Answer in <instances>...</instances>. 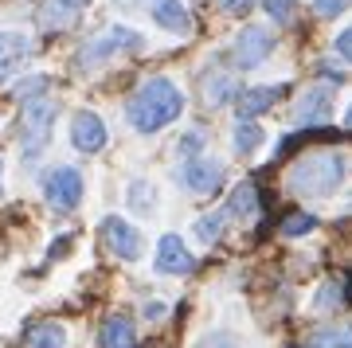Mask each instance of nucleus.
Instances as JSON below:
<instances>
[{"label": "nucleus", "mask_w": 352, "mask_h": 348, "mask_svg": "<svg viewBox=\"0 0 352 348\" xmlns=\"http://www.w3.org/2000/svg\"><path fill=\"white\" fill-rule=\"evenodd\" d=\"M32 51H36V39L20 32V28H4L0 32V83H8V78L32 59Z\"/></svg>", "instance_id": "1a4fd4ad"}, {"label": "nucleus", "mask_w": 352, "mask_h": 348, "mask_svg": "<svg viewBox=\"0 0 352 348\" xmlns=\"http://www.w3.org/2000/svg\"><path fill=\"white\" fill-rule=\"evenodd\" d=\"M223 212L235 215L239 224H254V219H258V196H254V184H239V188H235Z\"/></svg>", "instance_id": "dca6fc26"}, {"label": "nucleus", "mask_w": 352, "mask_h": 348, "mask_svg": "<svg viewBox=\"0 0 352 348\" xmlns=\"http://www.w3.org/2000/svg\"><path fill=\"white\" fill-rule=\"evenodd\" d=\"M192 348H243V345H239V336H235V333H227V329H212V333H204Z\"/></svg>", "instance_id": "b1692460"}, {"label": "nucleus", "mask_w": 352, "mask_h": 348, "mask_svg": "<svg viewBox=\"0 0 352 348\" xmlns=\"http://www.w3.org/2000/svg\"><path fill=\"white\" fill-rule=\"evenodd\" d=\"M223 219H227V212H212V215H200V219H196V239H200L204 247L219 243V235H223Z\"/></svg>", "instance_id": "5701e85b"}, {"label": "nucleus", "mask_w": 352, "mask_h": 348, "mask_svg": "<svg viewBox=\"0 0 352 348\" xmlns=\"http://www.w3.org/2000/svg\"><path fill=\"white\" fill-rule=\"evenodd\" d=\"M102 239H106V247H110L122 262H138L141 254H145L141 231L129 224V219H122V215H106V219H102Z\"/></svg>", "instance_id": "0eeeda50"}, {"label": "nucleus", "mask_w": 352, "mask_h": 348, "mask_svg": "<svg viewBox=\"0 0 352 348\" xmlns=\"http://www.w3.org/2000/svg\"><path fill=\"white\" fill-rule=\"evenodd\" d=\"M153 266H157V274H192L196 270V254L188 250V243L180 235H161Z\"/></svg>", "instance_id": "9b49d317"}, {"label": "nucleus", "mask_w": 352, "mask_h": 348, "mask_svg": "<svg viewBox=\"0 0 352 348\" xmlns=\"http://www.w3.org/2000/svg\"><path fill=\"white\" fill-rule=\"evenodd\" d=\"M204 145H208V133L204 129H192V133L180 137V145H176V153L188 161V157H196V153H204Z\"/></svg>", "instance_id": "393cba45"}, {"label": "nucleus", "mask_w": 352, "mask_h": 348, "mask_svg": "<svg viewBox=\"0 0 352 348\" xmlns=\"http://www.w3.org/2000/svg\"><path fill=\"white\" fill-rule=\"evenodd\" d=\"M302 348H352V325H325L305 336Z\"/></svg>", "instance_id": "a211bd4d"}, {"label": "nucleus", "mask_w": 352, "mask_h": 348, "mask_svg": "<svg viewBox=\"0 0 352 348\" xmlns=\"http://www.w3.org/2000/svg\"><path fill=\"white\" fill-rule=\"evenodd\" d=\"M317 227V219L314 215H289V224H282V235H309V231H314Z\"/></svg>", "instance_id": "cd10ccee"}, {"label": "nucleus", "mask_w": 352, "mask_h": 348, "mask_svg": "<svg viewBox=\"0 0 352 348\" xmlns=\"http://www.w3.org/2000/svg\"><path fill=\"white\" fill-rule=\"evenodd\" d=\"M87 4L90 0H43V8H39V24L47 28V32H67Z\"/></svg>", "instance_id": "ddd939ff"}, {"label": "nucleus", "mask_w": 352, "mask_h": 348, "mask_svg": "<svg viewBox=\"0 0 352 348\" xmlns=\"http://www.w3.org/2000/svg\"><path fill=\"white\" fill-rule=\"evenodd\" d=\"M20 348H67V329L63 325H36V329H28L24 333V345Z\"/></svg>", "instance_id": "6ab92c4d"}, {"label": "nucleus", "mask_w": 352, "mask_h": 348, "mask_svg": "<svg viewBox=\"0 0 352 348\" xmlns=\"http://www.w3.org/2000/svg\"><path fill=\"white\" fill-rule=\"evenodd\" d=\"M164 309H168L164 301H149V305H145V321H161V317H164Z\"/></svg>", "instance_id": "473e14b6"}, {"label": "nucleus", "mask_w": 352, "mask_h": 348, "mask_svg": "<svg viewBox=\"0 0 352 348\" xmlns=\"http://www.w3.org/2000/svg\"><path fill=\"white\" fill-rule=\"evenodd\" d=\"M344 125H349V129H352V106H349V113H344Z\"/></svg>", "instance_id": "72a5a7b5"}, {"label": "nucleus", "mask_w": 352, "mask_h": 348, "mask_svg": "<svg viewBox=\"0 0 352 348\" xmlns=\"http://www.w3.org/2000/svg\"><path fill=\"white\" fill-rule=\"evenodd\" d=\"M204 90H208V98H204V102H208L212 110H219V106H227V102L239 94V83H235L231 75H215V78L204 83Z\"/></svg>", "instance_id": "4be33fe9"}, {"label": "nucleus", "mask_w": 352, "mask_h": 348, "mask_svg": "<svg viewBox=\"0 0 352 348\" xmlns=\"http://www.w3.org/2000/svg\"><path fill=\"white\" fill-rule=\"evenodd\" d=\"M98 345L102 348H138V329H133V317L126 313H110L98 329Z\"/></svg>", "instance_id": "4468645a"}, {"label": "nucleus", "mask_w": 352, "mask_h": 348, "mask_svg": "<svg viewBox=\"0 0 352 348\" xmlns=\"http://www.w3.org/2000/svg\"><path fill=\"white\" fill-rule=\"evenodd\" d=\"M126 51H141V36L133 28L118 24V28H106L102 36H94L87 47L78 51V63L82 67H102V63H110L113 55H126Z\"/></svg>", "instance_id": "20e7f679"}, {"label": "nucleus", "mask_w": 352, "mask_h": 348, "mask_svg": "<svg viewBox=\"0 0 352 348\" xmlns=\"http://www.w3.org/2000/svg\"><path fill=\"white\" fill-rule=\"evenodd\" d=\"M333 118V87H309L298 94L294 106V125H325Z\"/></svg>", "instance_id": "9d476101"}, {"label": "nucleus", "mask_w": 352, "mask_h": 348, "mask_svg": "<svg viewBox=\"0 0 352 348\" xmlns=\"http://www.w3.org/2000/svg\"><path fill=\"white\" fill-rule=\"evenodd\" d=\"M126 199H129V208H133L138 215L157 212V204H161V196H157V184H149V180H129Z\"/></svg>", "instance_id": "412c9836"}, {"label": "nucleus", "mask_w": 352, "mask_h": 348, "mask_svg": "<svg viewBox=\"0 0 352 348\" xmlns=\"http://www.w3.org/2000/svg\"><path fill=\"white\" fill-rule=\"evenodd\" d=\"M349 4H352V0H314L317 16H329V20H333V16H340Z\"/></svg>", "instance_id": "c756f323"}, {"label": "nucleus", "mask_w": 352, "mask_h": 348, "mask_svg": "<svg viewBox=\"0 0 352 348\" xmlns=\"http://www.w3.org/2000/svg\"><path fill=\"white\" fill-rule=\"evenodd\" d=\"M47 83H51L47 75H32V78H24V83L16 87V98H20V102L36 98V94H43V90H47Z\"/></svg>", "instance_id": "bb28decb"}, {"label": "nucleus", "mask_w": 352, "mask_h": 348, "mask_svg": "<svg viewBox=\"0 0 352 348\" xmlns=\"http://www.w3.org/2000/svg\"><path fill=\"white\" fill-rule=\"evenodd\" d=\"M223 161L219 157H212V153H196V157H188V161L180 164V184L188 188V192H196V196H208V192H215V188L223 184Z\"/></svg>", "instance_id": "423d86ee"}, {"label": "nucleus", "mask_w": 352, "mask_h": 348, "mask_svg": "<svg viewBox=\"0 0 352 348\" xmlns=\"http://www.w3.org/2000/svg\"><path fill=\"white\" fill-rule=\"evenodd\" d=\"M294 8H298V0H266V12L274 24H289L294 20Z\"/></svg>", "instance_id": "a878e982"}, {"label": "nucleus", "mask_w": 352, "mask_h": 348, "mask_svg": "<svg viewBox=\"0 0 352 348\" xmlns=\"http://www.w3.org/2000/svg\"><path fill=\"white\" fill-rule=\"evenodd\" d=\"M344 173H349V161L340 149H314L302 153L286 168V188L302 199H325L344 184Z\"/></svg>", "instance_id": "f03ea898"}, {"label": "nucleus", "mask_w": 352, "mask_h": 348, "mask_svg": "<svg viewBox=\"0 0 352 348\" xmlns=\"http://www.w3.org/2000/svg\"><path fill=\"white\" fill-rule=\"evenodd\" d=\"M282 94V87H254V90H239V118H254V113L270 110Z\"/></svg>", "instance_id": "f3484780"}, {"label": "nucleus", "mask_w": 352, "mask_h": 348, "mask_svg": "<svg viewBox=\"0 0 352 348\" xmlns=\"http://www.w3.org/2000/svg\"><path fill=\"white\" fill-rule=\"evenodd\" d=\"M55 98L47 94H36V98L24 102V113H20V153H24V164H36L51 145V133H55Z\"/></svg>", "instance_id": "7ed1b4c3"}, {"label": "nucleus", "mask_w": 352, "mask_h": 348, "mask_svg": "<svg viewBox=\"0 0 352 348\" xmlns=\"http://www.w3.org/2000/svg\"><path fill=\"white\" fill-rule=\"evenodd\" d=\"M333 51H337V55H340L344 63H352V24L344 28V32H340L337 39H333Z\"/></svg>", "instance_id": "7c9ffc66"}, {"label": "nucleus", "mask_w": 352, "mask_h": 348, "mask_svg": "<svg viewBox=\"0 0 352 348\" xmlns=\"http://www.w3.org/2000/svg\"><path fill=\"white\" fill-rule=\"evenodd\" d=\"M235 153H243V157H251V153H258L266 145V129L263 125H254L251 118H239V125H235Z\"/></svg>", "instance_id": "aec40b11"}, {"label": "nucleus", "mask_w": 352, "mask_h": 348, "mask_svg": "<svg viewBox=\"0 0 352 348\" xmlns=\"http://www.w3.org/2000/svg\"><path fill=\"white\" fill-rule=\"evenodd\" d=\"M0 176H4V164H0Z\"/></svg>", "instance_id": "f704fd0d"}, {"label": "nucleus", "mask_w": 352, "mask_h": 348, "mask_svg": "<svg viewBox=\"0 0 352 348\" xmlns=\"http://www.w3.org/2000/svg\"><path fill=\"white\" fill-rule=\"evenodd\" d=\"M333 301H340V282H337V278H333V282H325V286H321V294H317V298H314V309H317V313H325L329 305H333Z\"/></svg>", "instance_id": "c85d7f7f"}, {"label": "nucleus", "mask_w": 352, "mask_h": 348, "mask_svg": "<svg viewBox=\"0 0 352 348\" xmlns=\"http://www.w3.org/2000/svg\"><path fill=\"white\" fill-rule=\"evenodd\" d=\"M149 16H153V24H161L164 32H176V36H188L192 32V16L180 0H153Z\"/></svg>", "instance_id": "2eb2a0df"}, {"label": "nucleus", "mask_w": 352, "mask_h": 348, "mask_svg": "<svg viewBox=\"0 0 352 348\" xmlns=\"http://www.w3.org/2000/svg\"><path fill=\"white\" fill-rule=\"evenodd\" d=\"M82 173L71 168V164H55L47 176H43V199H47L55 212H75L78 204H82Z\"/></svg>", "instance_id": "39448f33"}, {"label": "nucleus", "mask_w": 352, "mask_h": 348, "mask_svg": "<svg viewBox=\"0 0 352 348\" xmlns=\"http://www.w3.org/2000/svg\"><path fill=\"white\" fill-rule=\"evenodd\" d=\"M180 113H184V90L176 87L168 75L145 78L126 106V118L138 133H161L164 125H173Z\"/></svg>", "instance_id": "f257e3e1"}, {"label": "nucleus", "mask_w": 352, "mask_h": 348, "mask_svg": "<svg viewBox=\"0 0 352 348\" xmlns=\"http://www.w3.org/2000/svg\"><path fill=\"white\" fill-rule=\"evenodd\" d=\"M270 51H274V32H266L258 24H247L235 39V67L239 71H254V67H263L270 59Z\"/></svg>", "instance_id": "6e6552de"}, {"label": "nucleus", "mask_w": 352, "mask_h": 348, "mask_svg": "<svg viewBox=\"0 0 352 348\" xmlns=\"http://www.w3.org/2000/svg\"><path fill=\"white\" fill-rule=\"evenodd\" d=\"M251 4L254 0H219V8H223L227 16H247L251 12Z\"/></svg>", "instance_id": "2f4dec72"}, {"label": "nucleus", "mask_w": 352, "mask_h": 348, "mask_svg": "<svg viewBox=\"0 0 352 348\" xmlns=\"http://www.w3.org/2000/svg\"><path fill=\"white\" fill-rule=\"evenodd\" d=\"M106 125H102V118L94 110H78L75 118H71V145H75L78 153H98L106 149Z\"/></svg>", "instance_id": "f8f14e48"}]
</instances>
